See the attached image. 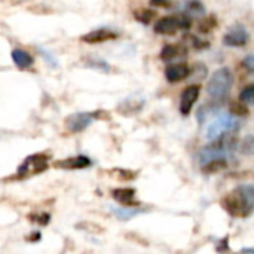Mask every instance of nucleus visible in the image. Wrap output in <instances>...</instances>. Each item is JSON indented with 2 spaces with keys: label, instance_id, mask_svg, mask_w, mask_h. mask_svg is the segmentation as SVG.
Masks as SVG:
<instances>
[{
  "label": "nucleus",
  "instance_id": "nucleus-1",
  "mask_svg": "<svg viewBox=\"0 0 254 254\" xmlns=\"http://www.w3.org/2000/svg\"><path fill=\"white\" fill-rule=\"evenodd\" d=\"M222 207L232 217H247L254 211V185H241L222 199Z\"/></svg>",
  "mask_w": 254,
  "mask_h": 254
},
{
  "label": "nucleus",
  "instance_id": "nucleus-2",
  "mask_svg": "<svg viewBox=\"0 0 254 254\" xmlns=\"http://www.w3.org/2000/svg\"><path fill=\"white\" fill-rule=\"evenodd\" d=\"M234 83V74L228 67L217 68L208 80L207 92L213 101H223Z\"/></svg>",
  "mask_w": 254,
  "mask_h": 254
},
{
  "label": "nucleus",
  "instance_id": "nucleus-3",
  "mask_svg": "<svg viewBox=\"0 0 254 254\" xmlns=\"http://www.w3.org/2000/svg\"><path fill=\"white\" fill-rule=\"evenodd\" d=\"M240 129V121L234 115H220L217 116L207 128V138L210 141L219 140L222 137L231 135Z\"/></svg>",
  "mask_w": 254,
  "mask_h": 254
},
{
  "label": "nucleus",
  "instance_id": "nucleus-4",
  "mask_svg": "<svg viewBox=\"0 0 254 254\" xmlns=\"http://www.w3.org/2000/svg\"><path fill=\"white\" fill-rule=\"evenodd\" d=\"M192 25L190 16L185 13H179L176 16H164L156 21L155 24V33L164 34V36H171L176 34L179 30H189Z\"/></svg>",
  "mask_w": 254,
  "mask_h": 254
},
{
  "label": "nucleus",
  "instance_id": "nucleus-5",
  "mask_svg": "<svg viewBox=\"0 0 254 254\" xmlns=\"http://www.w3.org/2000/svg\"><path fill=\"white\" fill-rule=\"evenodd\" d=\"M48 168V156L45 153H36L28 158L19 165L16 171V179H28L31 176L40 174Z\"/></svg>",
  "mask_w": 254,
  "mask_h": 254
},
{
  "label": "nucleus",
  "instance_id": "nucleus-6",
  "mask_svg": "<svg viewBox=\"0 0 254 254\" xmlns=\"http://www.w3.org/2000/svg\"><path fill=\"white\" fill-rule=\"evenodd\" d=\"M249 40H250V33L241 24H235L223 36V45L231 46V48H241L247 45Z\"/></svg>",
  "mask_w": 254,
  "mask_h": 254
},
{
  "label": "nucleus",
  "instance_id": "nucleus-7",
  "mask_svg": "<svg viewBox=\"0 0 254 254\" xmlns=\"http://www.w3.org/2000/svg\"><path fill=\"white\" fill-rule=\"evenodd\" d=\"M199 92H201V86L199 85H189L180 97V113L183 116H189L195 103L199 98Z\"/></svg>",
  "mask_w": 254,
  "mask_h": 254
},
{
  "label": "nucleus",
  "instance_id": "nucleus-8",
  "mask_svg": "<svg viewBox=\"0 0 254 254\" xmlns=\"http://www.w3.org/2000/svg\"><path fill=\"white\" fill-rule=\"evenodd\" d=\"M95 118L97 113H74L65 119V128L70 132H80L88 128Z\"/></svg>",
  "mask_w": 254,
  "mask_h": 254
},
{
  "label": "nucleus",
  "instance_id": "nucleus-9",
  "mask_svg": "<svg viewBox=\"0 0 254 254\" xmlns=\"http://www.w3.org/2000/svg\"><path fill=\"white\" fill-rule=\"evenodd\" d=\"M118 37V34L112 30H107V28H98V30H94V31H89L86 34H83L80 37L82 42L85 43H103V42H109V40H115Z\"/></svg>",
  "mask_w": 254,
  "mask_h": 254
},
{
  "label": "nucleus",
  "instance_id": "nucleus-10",
  "mask_svg": "<svg viewBox=\"0 0 254 254\" xmlns=\"http://www.w3.org/2000/svg\"><path fill=\"white\" fill-rule=\"evenodd\" d=\"M91 159L86 158V156H73V158H67V159H61V161H57L54 164L55 168H61V170H83V168H88L91 167Z\"/></svg>",
  "mask_w": 254,
  "mask_h": 254
},
{
  "label": "nucleus",
  "instance_id": "nucleus-11",
  "mask_svg": "<svg viewBox=\"0 0 254 254\" xmlns=\"http://www.w3.org/2000/svg\"><path fill=\"white\" fill-rule=\"evenodd\" d=\"M190 74V68L186 64H171L165 70V77L170 83H177L183 79H186Z\"/></svg>",
  "mask_w": 254,
  "mask_h": 254
},
{
  "label": "nucleus",
  "instance_id": "nucleus-12",
  "mask_svg": "<svg viewBox=\"0 0 254 254\" xmlns=\"http://www.w3.org/2000/svg\"><path fill=\"white\" fill-rule=\"evenodd\" d=\"M179 12L188 16H202L205 13V6L201 0H180Z\"/></svg>",
  "mask_w": 254,
  "mask_h": 254
},
{
  "label": "nucleus",
  "instance_id": "nucleus-13",
  "mask_svg": "<svg viewBox=\"0 0 254 254\" xmlns=\"http://www.w3.org/2000/svg\"><path fill=\"white\" fill-rule=\"evenodd\" d=\"M115 201H118L119 204L125 205V207H134L137 205L135 202V190L134 189H129V188H119V189H115L112 192Z\"/></svg>",
  "mask_w": 254,
  "mask_h": 254
},
{
  "label": "nucleus",
  "instance_id": "nucleus-14",
  "mask_svg": "<svg viewBox=\"0 0 254 254\" xmlns=\"http://www.w3.org/2000/svg\"><path fill=\"white\" fill-rule=\"evenodd\" d=\"M12 60H13L15 65L21 70L30 68L34 63L33 57L27 51H22V49H13L12 51Z\"/></svg>",
  "mask_w": 254,
  "mask_h": 254
},
{
  "label": "nucleus",
  "instance_id": "nucleus-15",
  "mask_svg": "<svg viewBox=\"0 0 254 254\" xmlns=\"http://www.w3.org/2000/svg\"><path fill=\"white\" fill-rule=\"evenodd\" d=\"M220 104H222L220 101H213V103H210V104L202 106V107L198 110V113H196L198 121H199L201 124H204L205 121H208L211 116H214V115L217 113V110H219V106H220Z\"/></svg>",
  "mask_w": 254,
  "mask_h": 254
},
{
  "label": "nucleus",
  "instance_id": "nucleus-16",
  "mask_svg": "<svg viewBox=\"0 0 254 254\" xmlns=\"http://www.w3.org/2000/svg\"><path fill=\"white\" fill-rule=\"evenodd\" d=\"M228 168V159H213L202 165V171L205 174H214Z\"/></svg>",
  "mask_w": 254,
  "mask_h": 254
},
{
  "label": "nucleus",
  "instance_id": "nucleus-17",
  "mask_svg": "<svg viewBox=\"0 0 254 254\" xmlns=\"http://www.w3.org/2000/svg\"><path fill=\"white\" fill-rule=\"evenodd\" d=\"M183 54V49L177 45H165L161 51V60L162 61H173L177 57Z\"/></svg>",
  "mask_w": 254,
  "mask_h": 254
},
{
  "label": "nucleus",
  "instance_id": "nucleus-18",
  "mask_svg": "<svg viewBox=\"0 0 254 254\" xmlns=\"http://www.w3.org/2000/svg\"><path fill=\"white\" fill-rule=\"evenodd\" d=\"M240 152L247 156H254V135H247L240 143Z\"/></svg>",
  "mask_w": 254,
  "mask_h": 254
},
{
  "label": "nucleus",
  "instance_id": "nucleus-19",
  "mask_svg": "<svg viewBox=\"0 0 254 254\" xmlns=\"http://www.w3.org/2000/svg\"><path fill=\"white\" fill-rule=\"evenodd\" d=\"M155 12L150 10V9H138V10H134V18L137 21H140L141 24H149L153 18H155Z\"/></svg>",
  "mask_w": 254,
  "mask_h": 254
},
{
  "label": "nucleus",
  "instance_id": "nucleus-20",
  "mask_svg": "<svg viewBox=\"0 0 254 254\" xmlns=\"http://www.w3.org/2000/svg\"><path fill=\"white\" fill-rule=\"evenodd\" d=\"M229 110H231V115H234L237 118H243V116H247L249 115V109L246 107V103H243V101L232 103Z\"/></svg>",
  "mask_w": 254,
  "mask_h": 254
},
{
  "label": "nucleus",
  "instance_id": "nucleus-21",
  "mask_svg": "<svg viewBox=\"0 0 254 254\" xmlns=\"http://www.w3.org/2000/svg\"><path fill=\"white\" fill-rule=\"evenodd\" d=\"M240 98H241L243 103L254 106V85H247V86L241 91Z\"/></svg>",
  "mask_w": 254,
  "mask_h": 254
},
{
  "label": "nucleus",
  "instance_id": "nucleus-22",
  "mask_svg": "<svg viewBox=\"0 0 254 254\" xmlns=\"http://www.w3.org/2000/svg\"><path fill=\"white\" fill-rule=\"evenodd\" d=\"M214 27H216V19H214V16H208L207 19H202L201 24H199V30H201L202 33H208V31H211Z\"/></svg>",
  "mask_w": 254,
  "mask_h": 254
},
{
  "label": "nucleus",
  "instance_id": "nucleus-23",
  "mask_svg": "<svg viewBox=\"0 0 254 254\" xmlns=\"http://www.w3.org/2000/svg\"><path fill=\"white\" fill-rule=\"evenodd\" d=\"M30 219H33L31 222H36V223H39V225H42V226H46V225L49 223L51 216L46 214V213H40V214H33V216H30Z\"/></svg>",
  "mask_w": 254,
  "mask_h": 254
},
{
  "label": "nucleus",
  "instance_id": "nucleus-24",
  "mask_svg": "<svg viewBox=\"0 0 254 254\" xmlns=\"http://www.w3.org/2000/svg\"><path fill=\"white\" fill-rule=\"evenodd\" d=\"M243 67L250 71V73H254V54L252 55H247L244 60H243Z\"/></svg>",
  "mask_w": 254,
  "mask_h": 254
},
{
  "label": "nucleus",
  "instance_id": "nucleus-25",
  "mask_svg": "<svg viewBox=\"0 0 254 254\" xmlns=\"http://www.w3.org/2000/svg\"><path fill=\"white\" fill-rule=\"evenodd\" d=\"M189 39H190V42H192V46H195L196 49H204V48H207V46H208V43H207V42H202V40H201V39H198V37L190 36Z\"/></svg>",
  "mask_w": 254,
  "mask_h": 254
},
{
  "label": "nucleus",
  "instance_id": "nucleus-26",
  "mask_svg": "<svg viewBox=\"0 0 254 254\" xmlns=\"http://www.w3.org/2000/svg\"><path fill=\"white\" fill-rule=\"evenodd\" d=\"M150 4L155 7H170L173 4V0H150Z\"/></svg>",
  "mask_w": 254,
  "mask_h": 254
},
{
  "label": "nucleus",
  "instance_id": "nucleus-27",
  "mask_svg": "<svg viewBox=\"0 0 254 254\" xmlns=\"http://www.w3.org/2000/svg\"><path fill=\"white\" fill-rule=\"evenodd\" d=\"M22 1L24 0H0V3H4V4H19Z\"/></svg>",
  "mask_w": 254,
  "mask_h": 254
},
{
  "label": "nucleus",
  "instance_id": "nucleus-28",
  "mask_svg": "<svg viewBox=\"0 0 254 254\" xmlns=\"http://www.w3.org/2000/svg\"><path fill=\"white\" fill-rule=\"evenodd\" d=\"M237 254H254V250L253 249H244V250L238 252Z\"/></svg>",
  "mask_w": 254,
  "mask_h": 254
}]
</instances>
